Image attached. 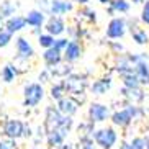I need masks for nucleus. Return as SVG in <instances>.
<instances>
[{
    "label": "nucleus",
    "mask_w": 149,
    "mask_h": 149,
    "mask_svg": "<svg viewBox=\"0 0 149 149\" xmlns=\"http://www.w3.org/2000/svg\"><path fill=\"white\" fill-rule=\"evenodd\" d=\"M43 98V87L40 84H30L25 88V105L26 107H36Z\"/></svg>",
    "instance_id": "f257e3e1"
},
{
    "label": "nucleus",
    "mask_w": 149,
    "mask_h": 149,
    "mask_svg": "<svg viewBox=\"0 0 149 149\" xmlns=\"http://www.w3.org/2000/svg\"><path fill=\"white\" fill-rule=\"evenodd\" d=\"M136 115H138V108H136V107H128V108L121 110V111L113 113L111 121H113L115 125H118V126H126V125L131 123V120L134 118Z\"/></svg>",
    "instance_id": "f03ea898"
},
{
    "label": "nucleus",
    "mask_w": 149,
    "mask_h": 149,
    "mask_svg": "<svg viewBox=\"0 0 149 149\" xmlns=\"http://www.w3.org/2000/svg\"><path fill=\"white\" fill-rule=\"evenodd\" d=\"M95 141H97V144L102 146L103 149H110L115 144V141H116V133L111 128L100 130V131L95 133Z\"/></svg>",
    "instance_id": "7ed1b4c3"
},
{
    "label": "nucleus",
    "mask_w": 149,
    "mask_h": 149,
    "mask_svg": "<svg viewBox=\"0 0 149 149\" xmlns=\"http://www.w3.org/2000/svg\"><path fill=\"white\" fill-rule=\"evenodd\" d=\"M125 28H126V25H125V20L123 18H113L111 22H110L108 28H107V36L108 38H121L123 35H125Z\"/></svg>",
    "instance_id": "20e7f679"
},
{
    "label": "nucleus",
    "mask_w": 149,
    "mask_h": 149,
    "mask_svg": "<svg viewBox=\"0 0 149 149\" xmlns=\"http://www.w3.org/2000/svg\"><path fill=\"white\" fill-rule=\"evenodd\" d=\"M88 115L92 121H103L108 116V108L105 105H100V103H92L90 110H88Z\"/></svg>",
    "instance_id": "39448f33"
},
{
    "label": "nucleus",
    "mask_w": 149,
    "mask_h": 149,
    "mask_svg": "<svg viewBox=\"0 0 149 149\" xmlns=\"http://www.w3.org/2000/svg\"><path fill=\"white\" fill-rule=\"evenodd\" d=\"M5 134L8 138H18V136L23 134V123L18 121V120H10L3 128Z\"/></svg>",
    "instance_id": "423d86ee"
},
{
    "label": "nucleus",
    "mask_w": 149,
    "mask_h": 149,
    "mask_svg": "<svg viewBox=\"0 0 149 149\" xmlns=\"http://www.w3.org/2000/svg\"><path fill=\"white\" fill-rule=\"evenodd\" d=\"M134 74L139 79V82L143 84H149V66L144 61H139L134 66Z\"/></svg>",
    "instance_id": "0eeeda50"
},
{
    "label": "nucleus",
    "mask_w": 149,
    "mask_h": 149,
    "mask_svg": "<svg viewBox=\"0 0 149 149\" xmlns=\"http://www.w3.org/2000/svg\"><path fill=\"white\" fill-rule=\"evenodd\" d=\"M77 110V102L72 98H61L59 100V111L64 115H72Z\"/></svg>",
    "instance_id": "6e6552de"
},
{
    "label": "nucleus",
    "mask_w": 149,
    "mask_h": 149,
    "mask_svg": "<svg viewBox=\"0 0 149 149\" xmlns=\"http://www.w3.org/2000/svg\"><path fill=\"white\" fill-rule=\"evenodd\" d=\"M17 49H18L20 57H25L26 59V57L33 56V48H31V44L25 38H18L17 40Z\"/></svg>",
    "instance_id": "1a4fd4ad"
},
{
    "label": "nucleus",
    "mask_w": 149,
    "mask_h": 149,
    "mask_svg": "<svg viewBox=\"0 0 149 149\" xmlns=\"http://www.w3.org/2000/svg\"><path fill=\"white\" fill-rule=\"evenodd\" d=\"M46 30H48V33L51 36H57L64 31V23H62L61 18H51L48 23V26H46Z\"/></svg>",
    "instance_id": "9d476101"
},
{
    "label": "nucleus",
    "mask_w": 149,
    "mask_h": 149,
    "mask_svg": "<svg viewBox=\"0 0 149 149\" xmlns=\"http://www.w3.org/2000/svg\"><path fill=\"white\" fill-rule=\"evenodd\" d=\"M44 61L48 62V66H57L61 62V51L56 48H49L44 53Z\"/></svg>",
    "instance_id": "9b49d317"
},
{
    "label": "nucleus",
    "mask_w": 149,
    "mask_h": 149,
    "mask_svg": "<svg viewBox=\"0 0 149 149\" xmlns=\"http://www.w3.org/2000/svg\"><path fill=\"white\" fill-rule=\"evenodd\" d=\"M25 25H26V18L12 17V18H8V22H7V31H10V33L20 31L23 26H25Z\"/></svg>",
    "instance_id": "f8f14e48"
},
{
    "label": "nucleus",
    "mask_w": 149,
    "mask_h": 149,
    "mask_svg": "<svg viewBox=\"0 0 149 149\" xmlns=\"http://www.w3.org/2000/svg\"><path fill=\"white\" fill-rule=\"evenodd\" d=\"M79 56H80V46L75 43V41H70L69 46L66 48V54H64L66 61L72 62V61H75V59H77Z\"/></svg>",
    "instance_id": "ddd939ff"
},
{
    "label": "nucleus",
    "mask_w": 149,
    "mask_h": 149,
    "mask_svg": "<svg viewBox=\"0 0 149 149\" xmlns=\"http://www.w3.org/2000/svg\"><path fill=\"white\" fill-rule=\"evenodd\" d=\"M70 8H72V5L67 2H62V0H53V3H51V12L54 15H61L64 12H69Z\"/></svg>",
    "instance_id": "4468645a"
},
{
    "label": "nucleus",
    "mask_w": 149,
    "mask_h": 149,
    "mask_svg": "<svg viewBox=\"0 0 149 149\" xmlns=\"http://www.w3.org/2000/svg\"><path fill=\"white\" fill-rule=\"evenodd\" d=\"M43 22H44V15L41 13V12H38V10L30 12L28 17H26V23L31 25V26H41V23Z\"/></svg>",
    "instance_id": "2eb2a0df"
},
{
    "label": "nucleus",
    "mask_w": 149,
    "mask_h": 149,
    "mask_svg": "<svg viewBox=\"0 0 149 149\" xmlns=\"http://www.w3.org/2000/svg\"><path fill=\"white\" fill-rule=\"evenodd\" d=\"M121 75H123V82H125L126 88H138L139 87V79L136 77V74L126 72V74H121Z\"/></svg>",
    "instance_id": "dca6fc26"
},
{
    "label": "nucleus",
    "mask_w": 149,
    "mask_h": 149,
    "mask_svg": "<svg viewBox=\"0 0 149 149\" xmlns=\"http://www.w3.org/2000/svg\"><path fill=\"white\" fill-rule=\"evenodd\" d=\"M108 87H110V79L97 80V82H93V85H92V92L97 93V95H102V93L107 92V88Z\"/></svg>",
    "instance_id": "f3484780"
},
{
    "label": "nucleus",
    "mask_w": 149,
    "mask_h": 149,
    "mask_svg": "<svg viewBox=\"0 0 149 149\" xmlns=\"http://www.w3.org/2000/svg\"><path fill=\"white\" fill-rule=\"evenodd\" d=\"M64 136H66V133H64V130H53V131L49 133V143L51 144H59V143H62V139H64Z\"/></svg>",
    "instance_id": "a211bd4d"
},
{
    "label": "nucleus",
    "mask_w": 149,
    "mask_h": 149,
    "mask_svg": "<svg viewBox=\"0 0 149 149\" xmlns=\"http://www.w3.org/2000/svg\"><path fill=\"white\" fill-rule=\"evenodd\" d=\"M111 10H116V12H128L130 10V3L126 0H113L111 2Z\"/></svg>",
    "instance_id": "6ab92c4d"
},
{
    "label": "nucleus",
    "mask_w": 149,
    "mask_h": 149,
    "mask_svg": "<svg viewBox=\"0 0 149 149\" xmlns=\"http://www.w3.org/2000/svg\"><path fill=\"white\" fill-rule=\"evenodd\" d=\"M133 31V38L138 44H146L148 43V35H146V31L143 30H131Z\"/></svg>",
    "instance_id": "aec40b11"
},
{
    "label": "nucleus",
    "mask_w": 149,
    "mask_h": 149,
    "mask_svg": "<svg viewBox=\"0 0 149 149\" xmlns=\"http://www.w3.org/2000/svg\"><path fill=\"white\" fill-rule=\"evenodd\" d=\"M13 12H15V7L10 3V2H3V3H2V7H0V17H2V18L13 15Z\"/></svg>",
    "instance_id": "412c9836"
},
{
    "label": "nucleus",
    "mask_w": 149,
    "mask_h": 149,
    "mask_svg": "<svg viewBox=\"0 0 149 149\" xmlns=\"http://www.w3.org/2000/svg\"><path fill=\"white\" fill-rule=\"evenodd\" d=\"M15 77V69L12 66H5L3 69H2V79L5 80V82H12Z\"/></svg>",
    "instance_id": "4be33fe9"
},
{
    "label": "nucleus",
    "mask_w": 149,
    "mask_h": 149,
    "mask_svg": "<svg viewBox=\"0 0 149 149\" xmlns=\"http://www.w3.org/2000/svg\"><path fill=\"white\" fill-rule=\"evenodd\" d=\"M54 43H56V41H54V38L51 35H41L40 36V44L43 46V48H48V49L53 48Z\"/></svg>",
    "instance_id": "5701e85b"
},
{
    "label": "nucleus",
    "mask_w": 149,
    "mask_h": 149,
    "mask_svg": "<svg viewBox=\"0 0 149 149\" xmlns=\"http://www.w3.org/2000/svg\"><path fill=\"white\" fill-rule=\"evenodd\" d=\"M10 38H12V33L7 30H0V48H3V46H7L10 41Z\"/></svg>",
    "instance_id": "b1692460"
},
{
    "label": "nucleus",
    "mask_w": 149,
    "mask_h": 149,
    "mask_svg": "<svg viewBox=\"0 0 149 149\" xmlns=\"http://www.w3.org/2000/svg\"><path fill=\"white\" fill-rule=\"evenodd\" d=\"M131 146L134 149H148V139H143V138H136L133 139Z\"/></svg>",
    "instance_id": "393cba45"
},
{
    "label": "nucleus",
    "mask_w": 149,
    "mask_h": 149,
    "mask_svg": "<svg viewBox=\"0 0 149 149\" xmlns=\"http://www.w3.org/2000/svg\"><path fill=\"white\" fill-rule=\"evenodd\" d=\"M51 95H53V98L61 100L62 98V85H54V87L51 88Z\"/></svg>",
    "instance_id": "a878e982"
},
{
    "label": "nucleus",
    "mask_w": 149,
    "mask_h": 149,
    "mask_svg": "<svg viewBox=\"0 0 149 149\" xmlns=\"http://www.w3.org/2000/svg\"><path fill=\"white\" fill-rule=\"evenodd\" d=\"M141 18H143V22H144V23H148V25H149V0L146 2L144 8H143V15H141Z\"/></svg>",
    "instance_id": "bb28decb"
},
{
    "label": "nucleus",
    "mask_w": 149,
    "mask_h": 149,
    "mask_svg": "<svg viewBox=\"0 0 149 149\" xmlns=\"http://www.w3.org/2000/svg\"><path fill=\"white\" fill-rule=\"evenodd\" d=\"M67 46H69V43H67V40H56V43H54V46L53 48H56V49H66Z\"/></svg>",
    "instance_id": "cd10ccee"
},
{
    "label": "nucleus",
    "mask_w": 149,
    "mask_h": 149,
    "mask_svg": "<svg viewBox=\"0 0 149 149\" xmlns=\"http://www.w3.org/2000/svg\"><path fill=\"white\" fill-rule=\"evenodd\" d=\"M0 149H12V146L8 143H0Z\"/></svg>",
    "instance_id": "c85d7f7f"
},
{
    "label": "nucleus",
    "mask_w": 149,
    "mask_h": 149,
    "mask_svg": "<svg viewBox=\"0 0 149 149\" xmlns=\"http://www.w3.org/2000/svg\"><path fill=\"white\" fill-rule=\"evenodd\" d=\"M121 149H134V148H133L131 144H123V148H121Z\"/></svg>",
    "instance_id": "c756f323"
},
{
    "label": "nucleus",
    "mask_w": 149,
    "mask_h": 149,
    "mask_svg": "<svg viewBox=\"0 0 149 149\" xmlns=\"http://www.w3.org/2000/svg\"><path fill=\"white\" fill-rule=\"evenodd\" d=\"M82 149H93V148H92V144H90V143H87V144L84 146V148H82Z\"/></svg>",
    "instance_id": "7c9ffc66"
},
{
    "label": "nucleus",
    "mask_w": 149,
    "mask_h": 149,
    "mask_svg": "<svg viewBox=\"0 0 149 149\" xmlns=\"http://www.w3.org/2000/svg\"><path fill=\"white\" fill-rule=\"evenodd\" d=\"M75 2H79V3H87L88 0H75Z\"/></svg>",
    "instance_id": "2f4dec72"
},
{
    "label": "nucleus",
    "mask_w": 149,
    "mask_h": 149,
    "mask_svg": "<svg viewBox=\"0 0 149 149\" xmlns=\"http://www.w3.org/2000/svg\"><path fill=\"white\" fill-rule=\"evenodd\" d=\"M133 2H136V3H139V2H143V0H133Z\"/></svg>",
    "instance_id": "473e14b6"
},
{
    "label": "nucleus",
    "mask_w": 149,
    "mask_h": 149,
    "mask_svg": "<svg viewBox=\"0 0 149 149\" xmlns=\"http://www.w3.org/2000/svg\"><path fill=\"white\" fill-rule=\"evenodd\" d=\"M0 25H2V17H0ZM0 28H2V26H0Z\"/></svg>",
    "instance_id": "72a5a7b5"
}]
</instances>
